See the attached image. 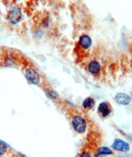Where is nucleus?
<instances>
[{
  "label": "nucleus",
  "instance_id": "obj_9",
  "mask_svg": "<svg viewBox=\"0 0 132 157\" xmlns=\"http://www.w3.org/2000/svg\"><path fill=\"white\" fill-rule=\"evenodd\" d=\"M112 154H113V151L111 148L107 146H101L95 152V157H104L106 155H110Z\"/></svg>",
  "mask_w": 132,
  "mask_h": 157
},
{
  "label": "nucleus",
  "instance_id": "obj_14",
  "mask_svg": "<svg viewBox=\"0 0 132 157\" xmlns=\"http://www.w3.org/2000/svg\"><path fill=\"white\" fill-rule=\"evenodd\" d=\"M131 98H132V93H131Z\"/></svg>",
  "mask_w": 132,
  "mask_h": 157
},
{
  "label": "nucleus",
  "instance_id": "obj_8",
  "mask_svg": "<svg viewBox=\"0 0 132 157\" xmlns=\"http://www.w3.org/2000/svg\"><path fill=\"white\" fill-rule=\"evenodd\" d=\"M88 71L92 75H97L101 72V65L97 60H92L88 65Z\"/></svg>",
  "mask_w": 132,
  "mask_h": 157
},
{
  "label": "nucleus",
  "instance_id": "obj_13",
  "mask_svg": "<svg viewBox=\"0 0 132 157\" xmlns=\"http://www.w3.org/2000/svg\"><path fill=\"white\" fill-rule=\"evenodd\" d=\"M78 157H92V154L89 151H83L80 155H79V156Z\"/></svg>",
  "mask_w": 132,
  "mask_h": 157
},
{
  "label": "nucleus",
  "instance_id": "obj_10",
  "mask_svg": "<svg viewBox=\"0 0 132 157\" xmlns=\"http://www.w3.org/2000/svg\"><path fill=\"white\" fill-rule=\"evenodd\" d=\"M82 105H83V107H84L85 109L90 110V109H92L94 108L95 100L92 97H88L83 101Z\"/></svg>",
  "mask_w": 132,
  "mask_h": 157
},
{
  "label": "nucleus",
  "instance_id": "obj_1",
  "mask_svg": "<svg viewBox=\"0 0 132 157\" xmlns=\"http://www.w3.org/2000/svg\"><path fill=\"white\" fill-rule=\"evenodd\" d=\"M71 124H72L74 130L79 134H83L87 130V127H88L86 120L81 115H74L71 119Z\"/></svg>",
  "mask_w": 132,
  "mask_h": 157
},
{
  "label": "nucleus",
  "instance_id": "obj_2",
  "mask_svg": "<svg viewBox=\"0 0 132 157\" xmlns=\"http://www.w3.org/2000/svg\"><path fill=\"white\" fill-rule=\"evenodd\" d=\"M25 77L27 79V81L30 82L31 84L37 85L40 83V74L33 68H27L25 71Z\"/></svg>",
  "mask_w": 132,
  "mask_h": 157
},
{
  "label": "nucleus",
  "instance_id": "obj_3",
  "mask_svg": "<svg viewBox=\"0 0 132 157\" xmlns=\"http://www.w3.org/2000/svg\"><path fill=\"white\" fill-rule=\"evenodd\" d=\"M22 11L21 9L17 7H15V8H12L10 11L8 12V17H7V19H8L9 22L13 25L17 24L21 20H22Z\"/></svg>",
  "mask_w": 132,
  "mask_h": 157
},
{
  "label": "nucleus",
  "instance_id": "obj_7",
  "mask_svg": "<svg viewBox=\"0 0 132 157\" xmlns=\"http://www.w3.org/2000/svg\"><path fill=\"white\" fill-rule=\"evenodd\" d=\"M78 46L84 50H89L92 46V39L89 35H82L78 40Z\"/></svg>",
  "mask_w": 132,
  "mask_h": 157
},
{
  "label": "nucleus",
  "instance_id": "obj_5",
  "mask_svg": "<svg viewBox=\"0 0 132 157\" xmlns=\"http://www.w3.org/2000/svg\"><path fill=\"white\" fill-rule=\"evenodd\" d=\"M97 112L98 113L103 117H107L111 113V109L110 104L107 102H103L101 103L97 107Z\"/></svg>",
  "mask_w": 132,
  "mask_h": 157
},
{
  "label": "nucleus",
  "instance_id": "obj_12",
  "mask_svg": "<svg viewBox=\"0 0 132 157\" xmlns=\"http://www.w3.org/2000/svg\"><path fill=\"white\" fill-rule=\"evenodd\" d=\"M46 95H47L50 98H51V99H57L58 97H59V94H58L55 90H47L46 91Z\"/></svg>",
  "mask_w": 132,
  "mask_h": 157
},
{
  "label": "nucleus",
  "instance_id": "obj_4",
  "mask_svg": "<svg viewBox=\"0 0 132 157\" xmlns=\"http://www.w3.org/2000/svg\"><path fill=\"white\" fill-rule=\"evenodd\" d=\"M111 148L119 152H127L130 150V144L121 139H116L111 145Z\"/></svg>",
  "mask_w": 132,
  "mask_h": 157
},
{
  "label": "nucleus",
  "instance_id": "obj_11",
  "mask_svg": "<svg viewBox=\"0 0 132 157\" xmlns=\"http://www.w3.org/2000/svg\"><path fill=\"white\" fill-rule=\"evenodd\" d=\"M8 151V146L4 141L0 140V157L3 156Z\"/></svg>",
  "mask_w": 132,
  "mask_h": 157
},
{
  "label": "nucleus",
  "instance_id": "obj_6",
  "mask_svg": "<svg viewBox=\"0 0 132 157\" xmlns=\"http://www.w3.org/2000/svg\"><path fill=\"white\" fill-rule=\"evenodd\" d=\"M131 98L125 93H118L115 96V101L120 105H128L130 103Z\"/></svg>",
  "mask_w": 132,
  "mask_h": 157
}]
</instances>
